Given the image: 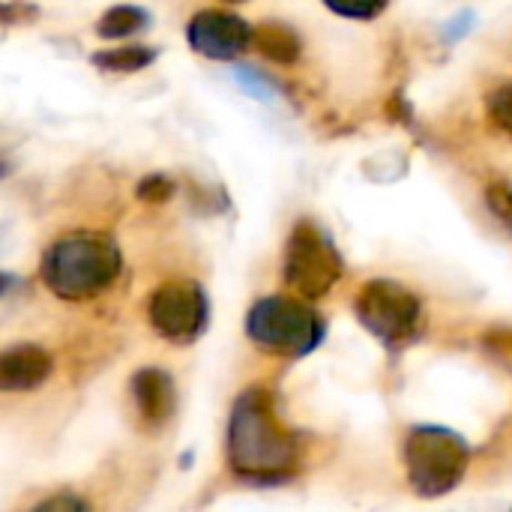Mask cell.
<instances>
[{"label":"cell","mask_w":512,"mask_h":512,"mask_svg":"<svg viewBox=\"0 0 512 512\" xmlns=\"http://www.w3.org/2000/svg\"><path fill=\"white\" fill-rule=\"evenodd\" d=\"M228 465L249 483H282L297 468V441L276 414L270 390H246L228 420Z\"/></svg>","instance_id":"obj_1"},{"label":"cell","mask_w":512,"mask_h":512,"mask_svg":"<svg viewBox=\"0 0 512 512\" xmlns=\"http://www.w3.org/2000/svg\"><path fill=\"white\" fill-rule=\"evenodd\" d=\"M120 267V246L108 234L75 231L45 249L39 273L60 300H90L120 276Z\"/></svg>","instance_id":"obj_2"},{"label":"cell","mask_w":512,"mask_h":512,"mask_svg":"<svg viewBox=\"0 0 512 512\" xmlns=\"http://www.w3.org/2000/svg\"><path fill=\"white\" fill-rule=\"evenodd\" d=\"M246 333H249V339L261 351L297 360V357L312 354L324 342L327 324L303 300H294V297H264V300H258L249 309Z\"/></svg>","instance_id":"obj_3"},{"label":"cell","mask_w":512,"mask_h":512,"mask_svg":"<svg viewBox=\"0 0 512 512\" xmlns=\"http://www.w3.org/2000/svg\"><path fill=\"white\" fill-rule=\"evenodd\" d=\"M471 462L468 441L441 426H417L405 438V471L408 483L423 498L450 495Z\"/></svg>","instance_id":"obj_4"},{"label":"cell","mask_w":512,"mask_h":512,"mask_svg":"<svg viewBox=\"0 0 512 512\" xmlns=\"http://www.w3.org/2000/svg\"><path fill=\"white\" fill-rule=\"evenodd\" d=\"M285 282L306 300L324 297L342 279V258L315 222H297L285 243Z\"/></svg>","instance_id":"obj_5"},{"label":"cell","mask_w":512,"mask_h":512,"mask_svg":"<svg viewBox=\"0 0 512 512\" xmlns=\"http://www.w3.org/2000/svg\"><path fill=\"white\" fill-rule=\"evenodd\" d=\"M354 312L375 339L384 345H399L411 339L420 321V300L393 279H372L360 288Z\"/></svg>","instance_id":"obj_6"},{"label":"cell","mask_w":512,"mask_h":512,"mask_svg":"<svg viewBox=\"0 0 512 512\" xmlns=\"http://www.w3.org/2000/svg\"><path fill=\"white\" fill-rule=\"evenodd\" d=\"M150 324L162 339L177 345L198 339L207 327V297L201 285L189 279L159 285L150 297Z\"/></svg>","instance_id":"obj_7"},{"label":"cell","mask_w":512,"mask_h":512,"mask_svg":"<svg viewBox=\"0 0 512 512\" xmlns=\"http://www.w3.org/2000/svg\"><path fill=\"white\" fill-rule=\"evenodd\" d=\"M186 39L192 51H198L207 60H234L249 48V42L255 39V30L240 15L204 9L189 21Z\"/></svg>","instance_id":"obj_8"},{"label":"cell","mask_w":512,"mask_h":512,"mask_svg":"<svg viewBox=\"0 0 512 512\" xmlns=\"http://www.w3.org/2000/svg\"><path fill=\"white\" fill-rule=\"evenodd\" d=\"M132 399L147 429H159L174 414V381L162 369H141L132 378Z\"/></svg>","instance_id":"obj_9"},{"label":"cell","mask_w":512,"mask_h":512,"mask_svg":"<svg viewBox=\"0 0 512 512\" xmlns=\"http://www.w3.org/2000/svg\"><path fill=\"white\" fill-rule=\"evenodd\" d=\"M51 357L39 345H15L0 357V387L6 393H24L39 387L51 375Z\"/></svg>","instance_id":"obj_10"},{"label":"cell","mask_w":512,"mask_h":512,"mask_svg":"<svg viewBox=\"0 0 512 512\" xmlns=\"http://www.w3.org/2000/svg\"><path fill=\"white\" fill-rule=\"evenodd\" d=\"M252 42H255V48H258L264 57H270V60H276V63H297V57H300V51H303L297 33H294L288 24H279V21L261 24V27L255 30V39H252Z\"/></svg>","instance_id":"obj_11"},{"label":"cell","mask_w":512,"mask_h":512,"mask_svg":"<svg viewBox=\"0 0 512 512\" xmlns=\"http://www.w3.org/2000/svg\"><path fill=\"white\" fill-rule=\"evenodd\" d=\"M150 24V15L141 9V6H111L102 18H99V24H96V30H99V36H105V39H123V36H132V33H138L141 27H147Z\"/></svg>","instance_id":"obj_12"},{"label":"cell","mask_w":512,"mask_h":512,"mask_svg":"<svg viewBox=\"0 0 512 512\" xmlns=\"http://www.w3.org/2000/svg\"><path fill=\"white\" fill-rule=\"evenodd\" d=\"M153 57H156L153 48L129 45V48H117V51H99V54H93V63L108 72H138V69L150 66Z\"/></svg>","instance_id":"obj_13"},{"label":"cell","mask_w":512,"mask_h":512,"mask_svg":"<svg viewBox=\"0 0 512 512\" xmlns=\"http://www.w3.org/2000/svg\"><path fill=\"white\" fill-rule=\"evenodd\" d=\"M489 117L498 129H504L507 135H512V81L498 84L489 93Z\"/></svg>","instance_id":"obj_14"},{"label":"cell","mask_w":512,"mask_h":512,"mask_svg":"<svg viewBox=\"0 0 512 512\" xmlns=\"http://www.w3.org/2000/svg\"><path fill=\"white\" fill-rule=\"evenodd\" d=\"M324 3L345 18H375L387 6V0H324Z\"/></svg>","instance_id":"obj_15"},{"label":"cell","mask_w":512,"mask_h":512,"mask_svg":"<svg viewBox=\"0 0 512 512\" xmlns=\"http://www.w3.org/2000/svg\"><path fill=\"white\" fill-rule=\"evenodd\" d=\"M486 204H489V210L512 231V186H507V183H492L486 189Z\"/></svg>","instance_id":"obj_16"},{"label":"cell","mask_w":512,"mask_h":512,"mask_svg":"<svg viewBox=\"0 0 512 512\" xmlns=\"http://www.w3.org/2000/svg\"><path fill=\"white\" fill-rule=\"evenodd\" d=\"M234 78H237V84L243 87V90H249L252 96H258V99H273L276 96V90L267 84V78H261L255 69H249V66H237L234 69Z\"/></svg>","instance_id":"obj_17"},{"label":"cell","mask_w":512,"mask_h":512,"mask_svg":"<svg viewBox=\"0 0 512 512\" xmlns=\"http://www.w3.org/2000/svg\"><path fill=\"white\" fill-rule=\"evenodd\" d=\"M171 192H174V183H171L168 177H162V174H153V177H147V180L138 186V195H141L144 201H153V204L168 201Z\"/></svg>","instance_id":"obj_18"},{"label":"cell","mask_w":512,"mask_h":512,"mask_svg":"<svg viewBox=\"0 0 512 512\" xmlns=\"http://www.w3.org/2000/svg\"><path fill=\"white\" fill-rule=\"evenodd\" d=\"M57 507H63V510H84L87 504L84 501H75V498H48L36 510H57Z\"/></svg>","instance_id":"obj_19"},{"label":"cell","mask_w":512,"mask_h":512,"mask_svg":"<svg viewBox=\"0 0 512 512\" xmlns=\"http://www.w3.org/2000/svg\"><path fill=\"white\" fill-rule=\"evenodd\" d=\"M471 24H474V15L465 12L459 21H453V24L447 27V39H450V42H453V39H462V36H465V27H471Z\"/></svg>","instance_id":"obj_20"},{"label":"cell","mask_w":512,"mask_h":512,"mask_svg":"<svg viewBox=\"0 0 512 512\" xmlns=\"http://www.w3.org/2000/svg\"><path fill=\"white\" fill-rule=\"evenodd\" d=\"M228 3H243V0H228Z\"/></svg>","instance_id":"obj_21"}]
</instances>
